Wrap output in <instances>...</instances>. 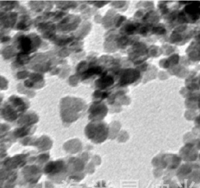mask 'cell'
Instances as JSON below:
<instances>
[{
    "label": "cell",
    "mask_w": 200,
    "mask_h": 188,
    "mask_svg": "<svg viewBox=\"0 0 200 188\" xmlns=\"http://www.w3.org/2000/svg\"><path fill=\"white\" fill-rule=\"evenodd\" d=\"M199 42H200V35H199Z\"/></svg>",
    "instance_id": "cell-5"
},
{
    "label": "cell",
    "mask_w": 200,
    "mask_h": 188,
    "mask_svg": "<svg viewBox=\"0 0 200 188\" xmlns=\"http://www.w3.org/2000/svg\"><path fill=\"white\" fill-rule=\"evenodd\" d=\"M102 71V69L100 68L99 67H96V68H91L89 70H88L87 72H86V73L84 74V77H88L91 76L92 75L96 74V73H99Z\"/></svg>",
    "instance_id": "cell-3"
},
{
    "label": "cell",
    "mask_w": 200,
    "mask_h": 188,
    "mask_svg": "<svg viewBox=\"0 0 200 188\" xmlns=\"http://www.w3.org/2000/svg\"><path fill=\"white\" fill-rule=\"evenodd\" d=\"M20 46L24 53H29L31 50L32 42L29 38L24 37L20 40Z\"/></svg>",
    "instance_id": "cell-2"
},
{
    "label": "cell",
    "mask_w": 200,
    "mask_h": 188,
    "mask_svg": "<svg viewBox=\"0 0 200 188\" xmlns=\"http://www.w3.org/2000/svg\"><path fill=\"white\" fill-rule=\"evenodd\" d=\"M200 5V3L196 2L192 3L191 5L187 6L186 7V11L188 13L192 15L193 18L199 17V15L200 13V9L199 8V7Z\"/></svg>",
    "instance_id": "cell-1"
},
{
    "label": "cell",
    "mask_w": 200,
    "mask_h": 188,
    "mask_svg": "<svg viewBox=\"0 0 200 188\" xmlns=\"http://www.w3.org/2000/svg\"><path fill=\"white\" fill-rule=\"evenodd\" d=\"M135 29V27L134 26H133V25H130V26H129L128 27V28H127V31L128 32H132V31H134Z\"/></svg>",
    "instance_id": "cell-4"
}]
</instances>
